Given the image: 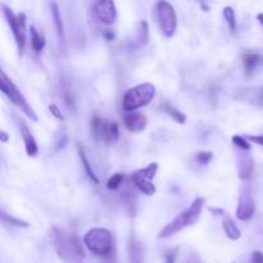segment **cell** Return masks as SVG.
<instances>
[{
  "mask_svg": "<svg viewBox=\"0 0 263 263\" xmlns=\"http://www.w3.org/2000/svg\"><path fill=\"white\" fill-rule=\"evenodd\" d=\"M163 108H164V110H166V113H168V115L171 116L175 121H176V122L181 123L182 125V123L186 121V116H185L184 113L180 112L179 109H176V108L172 107V105L166 104V105H163Z\"/></svg>",
  "mask_w": 263,
  "mask_h": 263,
  "instance_id": "603a6c76",
  "label": "cell"
},
{
  "mask_svg": "<svg viewBox=\"0 0 263 263\" xmlns=\"http://www.w3.org/2000/svg\"><path fill=\"white\" fill-rule=\"evenodd\" d=\"M222 226L226 235H228L231 240H238V239H240L241 236L240 230H239L236 223L234 222V220L229 215L222 216Z\"/></svg>",
  "mask_w": 263,
  "mask_h": 263,
  "instance_id": "2e32d148",
  "label": "cell"
},
{
  "mask_svg": "<svg viewBox=\"0 0 263 263\" xmlns=\"http://www.w3.org/2000/svg\"><path fill=\"white\" fill-rule=\"evenodd\" d=\"M156 97L154 85L145 82L128 90L123 97V109L125 112H135L136 109L145 107Z\"/></svg>",
  "mask_w": 263,
  "mask_h": 263,
  "instance_id": "277c9868",
  "label": "cell"
},
{
  "mask_svg": "<svg viewBox=\"0 0 263 263\" xmlns=\"http://www.w3.org/2000/svg\"><path fill=\"white\" fill-rule=\"evenodd\" d=\"M125 180V176L122 174H115L109 177L107 182V187L109 190H117L120 187V185L122 184V181Z\"/></svg>",
  "mask_w": 263,
  "mask_h": 263,
  "instance_id": "d4e9b609",
  "label": "cell"
},
{
  "mask_svg": "<svg viewBox=\"0 0 263 263\" xmlns=\"http://www.w3.org/2000/svg\"><path fill=\"white\" fill-rule=\"evenodd\" d=\"M247 139L251 141H253V143L258 144V145L263 146V136H257V135H249L247 136Z\"/></svg>",
  "mask_w": 263,
  "mask_h": 263,
  "instance_id": "4dcf8cb0",
  "label": "cell"
},
{
  "mask_svg": "<svg viewBox=\"0 0 263 263\" xmlns=\"http://www.w3.org/2000/svg\"><path fill=\"white\" fill-rule=\"evenodd\" d=\"M0 86H2V91L4 92V95H7L8 99L15 105V107L20 108L28 118H31V121H37V116H36L35 110L32 109L28 102L26 100V98L23 97L22 92L18 90V87L15 86L12 82V80L5 74V72L2 71L0 73Z\"/></svg>",
  "mask_w": 263,
  "mask_h": 263,
  "instance_id": "5b68a950",
  "label": "cell"
},
{
  "mask_svg": "<svg viewBox=\"0 0 263 263\" xmlns=\"http://www.w3.org/2000/svg\"><path fill=\"white\" fill-rule=\"evenodd\" d=\"M251 263H263V253L259 251H256L252 253Z\"/></svg>",
  "mask_w": 263,
  "mask_h": 263,
  "instance_id": "f546056e",
  "label": "cell"
},
{
  "mask_svg": "<svg viewBox=\"0 0 263 263\" xmlns=\"http://www.w3.org/2000/svg\"><path fill=\"white\" fill-rule=\"evenodd\" d=\"M49 109H50V112L53 113L54 117L58 118V120H61V121H63V120H64L63 115H62L61 110H59V108L57 107L55 104H50V105H49Z\"/></svg>",
  "mask_w": 263,
  "mask_h": 263,
  "instance_id": "f1b7e54d",
  "label": "cell"
},
{
  "mask_svg": "<svg viewBox=\"0 0 263 263\" xmlns=\"http://www.w3.org/2000/svg\"><path fill=\"white\" fill-rule=\"evenodd\" d=\"M204 203L205 202L203 198H197V199L190 204V207L187 208V210L179 213L171 222H168L163 229H162V231L159 233V238H170V236L180 233V231L184 230V229L197 223L200 217L203 207H204Z\"/></svg>",
  "mask_w": 263,
  "mask_h": 263,
  "instance_id": "7a4b0ae2",
  "label": "cell"
},
{
  "mask_svg": "<svg viewBox=\"0 0 263 263\" xmlns=\"http://www.w3.org/2000/svg\"><path fill=\"white\" fill-rule=\"evenodd\" d=\"M157 171H158V163L153 162V163H151L145 168L135 171L133 174V176H131L135 186L143 194L148 195V197H151V195H153L156 193V186L153 184V179L156 177Z\"/></svg>",
  "mask_w": 263,
  "mask_h": 263,
  "instance_id": "9c48e42d",
  "label": "cell"
},
{
  "mask_svg": "<svg viewBox=\"0 0 263 263\" xmlns=\"http://www.w3.org/2000/svg\"><path fill=\"white\" fill-rule=\"evenodd\" d=\"M259 62H261V57L256 53H247L243 55V66L244 71L247 74H252L254 69L258 67Z\"/></svg>",
  "mask_w": 263,
  "mask_h": 263,
  "instance_id": "e0dca14e",
  "label": "cell"
},
{
  "mask_svg": "<svg viewBox=\"0 0 263 263\" xmlns=\"http://www.w3.org/2000/svg\"><path fill=\"white\" fill-rule=\"evenodd\" d=\"M84 244L90 252L100 257H107L112 253L113 236L107 229H91L84 236Z\"/></svg>",
  "mask_w": 263,
  "mask_h": 263,
  "instance_id": "3957f363",
  "label": "cell"
},
{
  "mask_svg": "<svg viewBox=\"0 0 263 263\" xmlns=\"http://www.w3.org/2000/svg\"><path fill=\"white\" fill-rule=\"evenodd\" d=\"M128 253H130L131 263H141V249L138 243L131 241L130 246H128Z\"/></svg>",
  "mask_w": 263,
  "mask_h": 263,
  "instance_id": "44dd1931",
  "label": "cell"
},
{
  "mask_svg": "<svg viewBox=\"0 0 263 263\" xmlns=\"http://www.w3.org/2000/svg\"><path fill=\"white\" fill-rule=\"evenodd\" d=\"M254 170V161L251 154L241 151L238 158V172L241 180H248Z\"/></svg>",
  "mask_w": 263,
  "mask_h": 263,
  "instance_id": "5bb4252c",
  "label": "cell"
},
{
  "mask_svg": "<svg viewBox=\"0 0 263 263\" xmlns=\"http://www.w3.org/2000/svg\"><path fill=\"white\" fill-rule=\"evenodd\" d=\"M167 263H174V261H175V258H174V256H167Z\"/></svg>",
  "mask_w": 263,
  "mask_h": 263,
  "instance_id": "d6a6232c",
  "label": "cell"
},
{
  "mask_svg": "<svg viewBox=\"0 0 263 263\" xmlns=\"http://www.w3.org/2000/svg\"><path fill=\"white\" fill-rule=\"evenodd\" d=\"M2 217H3V221H9V223L12 226H17V228H28V223L27 222H23V221L21 220H17V218H13V217H9V216L5 215L4 212L2 213Z\"/></svg>",
  "mask_w": 263,
  "mask_h": 263,
  "instance_id": "4316f807",
  "label": "cell"
},
{
  "mask_svg": "<svg viewBox=\"0 0 263 263\" xmlns=\"http://www.w3.org/2000/svg\"><path fill=\"white\" fill-rule=\"evenodd\" d=\"M123 123L130 133L138 134L146 128L148 120L143 113L139 112H126L123 116Z\"/></svg>",
  "mask_w": 263,
  "mask_h": 263,
  "instance_id": "7c38bea8",
  "label": "cell"
},
{
  "mask_svg": "<svg viewBox=\"0 0 263 263\" xmlns=\"http://www.w3.org/2000/svg\"><path fill=\"white\" fill-rule=\"evenodd\" d=\"M238 99L247 103L263 108V86L262 87H248L239 91Z\"/></svg>",
  "mask_w": 263,
  "mask_h": 263,
  "instance_id": "4fadbf2b",
  "label": "cell"
},
{
  "mask_svg": "<svg viewBox=\"0 0 263 263\" xmlns=\"http://www.w3.org/2000/svg\"><path fill=\"white\" fill-rule=\"evenodd\" d=\"M51 241L58 256L67 263H80L85 258L82 243L76 235L54 229L51 234Z\"/></svg>",
  "mask_w": 263,
  "mask_h": 263,
  "instance_id": "6da1fadb",
  "label": "cell"
},
{
  "mask_svg": "<svg viewBox=\"0 0 263 263\" xmlns=\"http://www.w3.org/2000/svg\"><path fill=\"white\" fill-rule=\"evenodd\" d=\"M95 15L98 20L104 25H112L117 20V8L110 0H102L98 2L94 7Z\"/></svg>",
  "mask_w": 263,
  "mask_h": 263,
  "instance_id": "8fae6325",
  "label": "cell"
},
{
  "mask_svg": "<svg viewBox=\"0 0 263 263\" xmlns=\"http://www.w3.org/2000/svg\"><path fill=\"white\" fill-rule=\"evenodd\" d=\"M257 18H258V21L261 22V25L263 26V13H259V14L257 15Z\"/></svg>",
  "mask_w": 263,
  "mask_h": 263,
  "instance_id": "836d02e7",
  "label": "cell"
},
{
  "mask_svg": "<svg viewBox=\"0 0 263 263\" xmlns=\"http://www.w3.org/2000/svg\"><path fill=\"white\" fill-rule=\"evenodd\" d=\"M256 211V203H254V198L252 195V192L249 187L244 186L240 190V195H239V203L238 210H236V216L239 220L247 221L251 220L252 216L254 215Z\"/></svg>",
  "mask_w": 263,
  "mask_h": 263,
  "instance_id": "30bf717a",
  "label": "cell"
},
{
  "mask_svg": "<svg viewBox=\"0 0 263 263\" xmlns=\"http://www.w3.org/2000/svg\"><path fill=\"white\" fill-rule=\"evenodd\" d=\"M51 8H53V18H54V23H55V27H57V32H58L59 39H63V23H62V17L59 14V9H58V5L57 4H51Z\"/></svg>",
  "mask_w": 263,
  "mask_h": 263,
  "instance_id": "7402d4cb",
  "label": "cell"
},
{
  "mask_svg": "<svg viewBox=\"0 0 263 263\" xmlns=\"http://www.w3.org/2000/svg\"><path fill=\"white\" fill-rule=\"evenodd\" d=\"M197 158L199 163L204 166V164H208V162L212 159V153L211 152H202V153H198Z\"/></svg>",
  "mask_w": 263,
  "mask_h": 263,
  "instance_id": "83f0119b",
  "label": "cell"
},
{
  "mask_svg": "<svg viewBox=\"0 0 263 263\" xmlns=\"http://www.w3.org/2000/svg\"><path fill=\"white\" fill-rule=\"evenodd\" d=\"M79 156H80V159H81L82 164H84V167H85V171H86L87 176H89L90 179H91L92 181L95 182V184H98V182H99V180H98V177L95 176L94 171H92L91 166H90V162H89V159L86 158V156H85L84 151H82V149H81V146H80V145H79Z\"/></svg>",
  "mask_w": 263,
  "mask_h": 263,
  "instance_id": "d6986e66",
  "label": "cell"
},
{
  "mask_svg": "<svg viewBox=\"0 0 263 263\" xmlns=\"http://www.w3.org/2000/svg\"><path fill=\"white\" fill-rule=\"evenodd\" d=\"M233 143L234 145L238 146V148L241 149L243 152H247L251 149V144L248 143V139L243 138V136H239V135L233 136Z\"/></svg>",
  "mask_w": 263,
  "mask_h": 263,
  "instance_id": "484cf974",
  "label": "cell"
},
{
  "mask_svg": "<svg viewBox=\"0 0 263 263\" xmlns=\"http://www.w3.org/2000/svg\"><path fill=\"white\" fill-rule=\"evenodd\" d=\"M148 39H149V32H148V23L145 21H141L139 23V36H138V40L140 41L141 45H145L148 43Z\"/></svg>",
  "mask_w": 263,
  "mask_h": 263,
  "instance_id": "cb8c5ba5",
  "label": "cell"
},
{
  "mask_svg": "<svg viewBox=\"0 0 263 263\" xmlns=\"http://www.w3.org/2000/svg\"><path fill=\"white\" fill-rule=\"evenodd\" d=\"M20 126H21V135H22L23 143H25L26 153H27V156L30 157H36L37 156L39 148H37V144H36L35 138H33L32 134H31L28 126L26 125L23 121H21Z\"/></svg>",
  "mask_w": 263,
  "mask_h": 263,
  "instance_id": "9a60e30c",
  "label": "cell"
},
{
  "mask_svg": "<svg viewBox=\"0 0 263 263\" xmlns=\"http://www.w3.org/2000/svg\"><path fill=\"white\" fill-rule=\"evenodd\" d=\"M91 133L97 140H102L108 145H112L120 139V130L116 121L102 120L99 117H94L91 121Z\"/></svg>",
  "mask_w": 263,
  "mask_h": 263,
  "instance_id": "ba28073f",
  "label": "cell"
},
{
  "mask_svg": "<svg viewBox=\"0 0 263 263\" xmlns=\"http://www.w3.org/2000/svg\"><path fill=\"white\" fill-rule=\"evenodd\" d=\"M0 136H2V141H3V143H5V141H8V136H7V134L4 133V131H3V133L0 134Z\"/></svg>",
  "mask_w": 263,
  "mask_h": 263,
  "instance_id": "1f68e13d",
  "label": "cell"
},
{
  "mask_svg": "<svg viewBox=\"0 0 263 263\" xmlns=\"http://www.w3.org/2000/svg\"><path fill=\"white\" fill-rule=\"evenodd\" d=\"M156 18L162 33L166 37H172L177 28V17L174 7L168 2L157 3Z\"/></svg>",
  "mask_w": 263,
  "mask_h": 263,
  "instance_id": "52a82bcc",
  "label": "cell"
},
{
  "mask_svg": "<svg viewBox=\"0 0 263 263\" xmlns=\"http://www.w3.org/2000/svg\"><path fill=\"white\" fill-rule=\"evenodd\" d=\"M3 14H4L5 20H7L8 25L12 28V32L14 35L15 43H17V49L18 54L22 55L23 51H25L26 46V14L25 13H20V14L15 15L12 12L10 8H8L5 4H2Z\"/></svg>",
  "mask_w": 263,
  "mask_h": 263,
  "instance_id": "8992f818",
  "label": "cell"
},
{
  "mask_svg": "<svg viewBox=\"0 0 263 263\" xmlns=\"http://www.w3.org/2000/svg\"><path fill=\"white\" fill-rule=\"evenodd\" d=\"M223 17L225 20L228 21V25L230 27L231 32L235 33L236 32V17H235V12L231 7H225L223 8Z\"/></svg>",
  "mask_w": 263,
  "mask_h": 263,
  "instance_id": "ffe728a7",
  "label": "cell"
},
{
  "mask_svg": "<svg viewBox=\"0 0 263 263\" xmlns=\"http://www.w3.org/2000/svg\"><path fill=\"white\" fill-rule=\"evenodd\" d=\"M30 33H31V46H32V49L36 51V53H39V51H41L44 49V45H45V39H44V36L41 35V33L39 32L33 26H31L30 27Z\"/></svg>",
  "mask_w": 263,
  "mask_h": 263,
  "instance_id": "ac0fdd59",
  "label": "cell"
}]
</instances>
